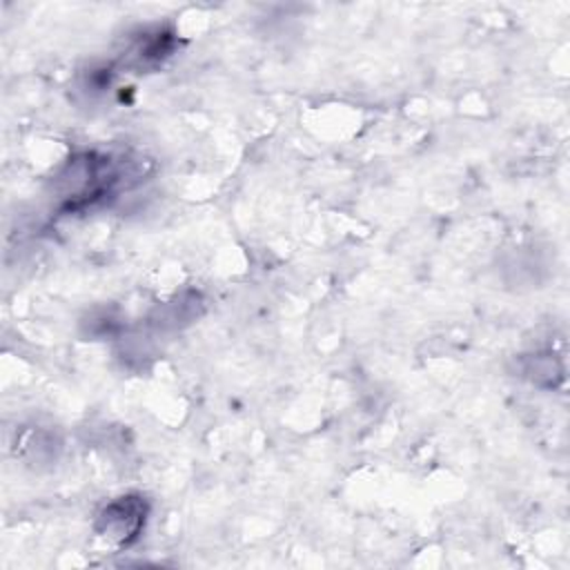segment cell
I'll return each instance as SVG.
<instances>
[{
  "label": "cell",
  "instance_id": "6da1fadb",
  "mask_svg": "<svg viewBox=\"0 0 570 570\" xmlns=\"http://www.w3.org/2000/svg\"><path fill=\"white\" fill-rule=\"evenodd\" d=\"M145 503L134 497H120L111 501L98 517V530L102 537L127 546L131 539L138 537L142 523H145Z\"/></svg>",
  "mask_w": 570,
  "mask_h": 570
}]
</instances>
